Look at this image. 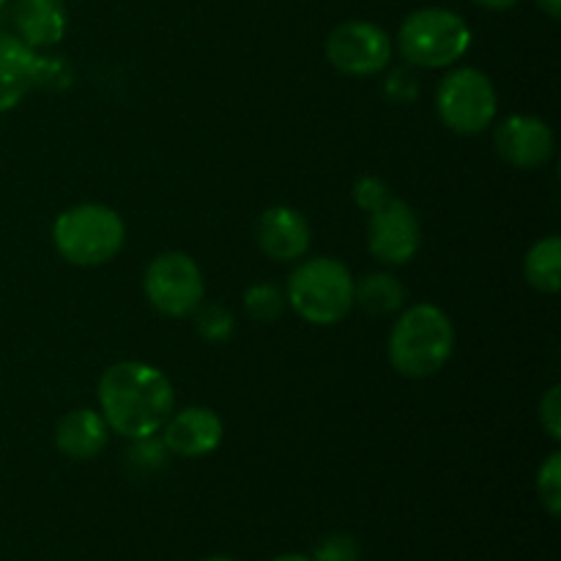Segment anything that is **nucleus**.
I'll use <instances>...</instances> for the list:
<instances>
[{"label": "nucleus", "instance_id": "c85d7f7f", "mask_svg": "<svg viewBox=\"0 0 561 561\" xmlns=\"http://www.w3.org/2000/svg\"><path fill=\"white\" fill-rule=\"evenodd\" d=\"M203 561H236V559H230V557H208V559H203Z\"/></svg>", "mask_w": 561, "mask_h": 561}, {"label": "nucleus", "instance_id": "aec40b11", "mask_svg": "<svg viewBox=\"0 0 561 561\" xmlns=\"http://www.w3.org/2000/svg\"><path fill=\"white\" fill-rule=\"evenodd\" d=\"M537 496L551 518L561 513V453H551L537 471Z\"/></svg>", "mask_w": 561, "mask_h": 561}, {"label": "nucleus", "instance_id": "a878e982", "mask_svg": "<svg viewBox=\"0 0 561 561\" xmlns=\"http://www.w3.org/2000/svg\"><path fill=\"white\" fill-rule=\"evenodd\" d=\"M471 3L482 5V9H488V11H507V9H513L518 0H471Z\"/></svg>", "mask_w": 561, "mask_h": 561}, {"label": "nucleus", "instance_id": "9b49d317", "mask_svg": "<svg viewBox=\"0 0 561 561\" xmlns=\"http://www.w3.org/2000/svg\"><path fill=\"white\" fill-rule=\"evenodd\" d=\"M159 433H162V444L170 455L195 460L217 453L225 436V425L211 409L186 405V409L173 411Z\"/></svg>", "mask_w": 561, "mask_h": 561}, {"label": "nucleus", "instance_id": "5701e85b", "mask_svg": "<svg viewBox=\"0 0 561 561\" xmlns=\"http://www.w3.org/2000/svg\"><path fill=\"white\" fill-rule=\"evenodd\" d=\"M389 186L387 181H381L378 175H359L354 181V203L362 208V211H376L383 203L389 201Z\"/></svg>", "mask_w": 561, "mask_h": 561}, {"label": "nucleus", "instance_id": "6e6552de", "mask_svg": "<svg viewBox=\"0 0 561 561\" xmlns=\"http://www.w3.org/2000/svg\"><path fill=\"white\" fill-rule=\"evenodd\" d=\"M327 60L345 77H376L392 64V38L376 22L348 20L329 33Z\"/></svg>", "mask_w": 561, "mask_h": 561}, {"label": "nucleus", "instance_id": "393cba45", "mask_svg": "<svg viewBox=\"0 0 561 561\" xmlns=\"http://www.w3.org/2000/svg\"><path fill=\"white\" fill-rule=\"evenodd\" d=\"M383 91H387V96L392 99L394 104H409L420 96V82H416V77L409 75L405 69H394L392 75H389Z\"/></svg>", "mask_w": 561, "mask_h": 561}, {"label": "nucleus", "instance_id": "6ab92c4d", "mask_svg": "<svg viewBox=\"0 0 561 561\" xmlns=\"http://www.w3.org/2000/svg\"><path fill=\"white\" fill-rule=\"evenodd\" d=\"M195 329L206 343H228L236 332L233 312L222 305H201L195 312Z\"/></svg>", "mask_w": 561, "mask_h": 561}, {"label": "nucleus", "instance_id": "b1692460", "mask_svg": "<svg viewBox=\"0 0 561 561\" xmlns=\"http://www.w3.org/2000/svg\"><path fill=\"white\" fill-rule=\"evenodd\" d=\"M540 425L553 442H561V387L553 383L540 400Z\"/></svg>", "mask_w": 561, "mask_h": 561}, {"label": "nucleus", "instance_id": "bb28decb", "mask_svg": "<svg viewBox=\"0 0 561 561\" xmlns=\"http://www.w3.org/2000/svg\"><path fill=\"white\" fill-rule=\"evenodd\" d=\"M537 5H540L542 14L551 16V20H559L561 16V0H537Z\"/></svg>", "mask_w": 561, "mask_h": 561}, {"label": "nucleus", "instance_id": "2eb2a0df", "mask_svg": "<svg viewBox=\"0 0 561 561\" xmlns=\"http://www.w3.org/2000/svg\"><path fill=\"white\" fill-rule=\"evenodd\" d=\"M110 442L104 416L93 409H71L55 425V447L69 460H93Z\"/></svg>", "mask_w": 561, "mask_h": 561}, {"label": "nucleus", "instance_id": "423d86ee", "mask_svg": "<svg viewBox=\"0 0 561 561\" xmlns=\"http://www.w3.org/2000/svg\"><path fill=\"white\" fill-rule=\"evenodd\" d=\"M436 113L455 135H480L491 129L499 113L491 77L471 66L453 69L436 88Z\"/></svg>", "mask_w": 561, "mask_h": 561}, {"label": "nucleus", "instance_id": "f3484780", "mask_svg": "<svg viewBox=\"0 0 561 561\" xmlns=\"http://www.w3.org/2000/svg\"><path fill=\"white\" fill-rule=\"evenodd\" d=\"M524 277L540 294H559L561 290V241L559 236H546L535 241L524 257Z\"/></svg>", "mask_w": 561, "mask_h": 561}, {"label": "nucleus", "instance_id": "f8f14e48", "mask_svg": "<svg viewBox=\"0 0 561 561\" xmlns=\"http://www.w3.org/2000/svg\"><path fill=\"white\" fill-rule=\"evenodd\" d=\"M255 241L268 261L294 263L310 250L312 230L299 208L268 206L255 222Z\"/></svg>", "mask_w": 561, "mask_h": 561}, {"label": "nucleus", "instance_id": "7ed1b4c3", "mask_svg": "<svg viewBox=\"0 0 561 561\" xmlns=\"http://www.w3.org/2000/svg\"><path fill=\"white\" fill-rule=\"evenodd\" d=\"M53 244L66 263L96 268L115 261L126 244V225L115 208L104 203H80L58 214Z\"/></svg>", "mask_w": 561, "mask_h": 561}, {"label": "nucleus", "instance_id": "f03ea898", "mask_svg": "<svg viewBox=\"0 0 561 561\" xmlns=\"http://www.w3.org/2000/svg\"><path fill=\"white\" fill-rule=\"evenodd\" d=\"M389 365L403 378H431L447 367L455 354L453 318L442 307L422 301L400 312L389 332Z\"/></svg>", "mask_w": 561, "mask_h": 561}, {"label": "nucleus", "instance_id": "0eeeda50", "mask_svg": "<svg viewBox=\"0 0 561 561\" xmlns=\"http://www.w3.org/2000/svg\"><path fill=\"white\" fill-rule=\"evenodd\" d=\"M146 299L159 316L190 318L206 299V279L201 266L186 252H162L142 274Z\"/></svg>", "mask_w": 561, "mask_h": 561}, {"label": "nucleus", "instance_id": "9d476101", "mask_svg": "<svg viewBox=\"0 0 561 561\" xmlns=\"http://www.w3.org/2000/svg\"><path fill=\"white\" fill-rule=\"evenodd\" d=\"M496 153L515 170H537L551 162L557 151L553 129L537 115H507L493 131Z\"/></svg>", "mask_w": 561, "mask_h": 561}, {"label": "nucleus", "instance_id": "1a4fd4ad", "mask_svg": "<svg viewBox=\"0 0 561 561\" xmlns=\"http://www.w3.org/2000/svg\"><path fill=\"white\" fill-rule=\"evenodd\" d=\"M370 255L383 266H405L422 247V222L405 201L389 197L381 208L370 211L367 222Z\"/></svg>", "mask_w": 561, "mask_h": 561}, {"label": "nucleus", "instance_id": "ddd939ff", "mask_svg": "<svg viewBox=\"0 0 561 561\" xmlns=\"http://www.w3.org/2000/svg\"><path fill=\"white\" fill-rule=\"evenodd\" d=\"M14 36L31 49H47L60 44L69 27V11L64 0H14L11 11Z\"/></svg>", "mask_w": 561, "mask_h": 561}, {"label": "nucleus", "instance_id": "4be33fe9", "mask_svg": "<svg viewBox=\"0 0 561 561\" xmlns=\"http://www.w3.org/2000/svg\"><path fill=\"white\" fill-rule=\"evenodd\" d=\"M168 447L162 444V438L151 436V438H137V442H131V449H129V463L135 466L137 471H157L162 469L164 460H168Z\"/></svg>", "mask_w": 561, "mask_h": 561}, {"label": "nucleus", "instance_id": "cd10ccee", "mask_svg": "<svg viewBox=\"0 0 561 561\" xmlns=\"http://www.w3.org/2000/svg\"><path fill=\"white\" fill-rule=\"evenodd\" d=\"M268 561H312V559L305 557V553H279V557H274Z\"/></svg>", "mask_w": 561, "mask_h": 561}, {"label": "nucleus", "instance_id": "412c9836", "mask_svg": "<svg viewBox=\"0 0 561 561\" xmlns=\"http://www.w3.org/2000/svg\"><path fill=\"white\" fill-rule=\"evenodd\" d=\"M359 542L354 540L345 531H334V535H327L316 546V553H312V561H359Z\"/></svg>", "mask_w": 561, "mask_h": 561}, {"label": "nucleus", "instance_id": "a211bd4d", "mask_svg": "<svg viewBox=\"0 0 561 561\" xmlns=\"http://www.w3.org/2000/svg\"><path fill=\"white\" fill-rule=\"evenodd\" d=\"M285 290H279L272 283H255L244 290V310L252 321L272 323L285 312Z\"/></svg>", "mask_w": 561, "mask_h": 561}, {"label": "nucleus", "instance_id": "f257e3e1", "mask_svg": "<svg viewBox=\"0 0 561 561\" xmlns=\"http://www.w3.org/2000/svg\"><path fill=\"white\" fill-rule=\"evenodd\" d=\"M99 414L121 438L157 436L175 411L170 378L148 362H115L99 378Z\"/></svg>", "mask_w": 561, "mask_h": 561}, {"label": "nucleus", "instance_id": "20e7f679", "mask_svg": "<svg viewBox=\"0 0 561 561\" xmlns=\"http://www.w3.org/2000/svg\"><path fill=\"white\" fill-rule=\"evenodd\" d=\"M285 301L312 327H334L354 310V274L337 257H307L288 277Z\"/></svg>", "mask_w": 561, "mask_h": 561}, {"label": "nucleus", "instance_id": "4468645a", "mask_svg": "<svg viewBox=\"0 0 561 561\" xmlns=\"http://www.w3.org/2000/svg\"><path fill=\"white\" fill-rule=\"evenodd\" d=\"M38 53L14 33H0V115L11 113L36 88Z\"/></svg>", "mask_w": 561, "mask_h": 561}, {"label": "nucleus", "instance_id": "dca6fc26", "mask_svg": "<svg viewBox=\"0 0 561 561\" xmlns=\"http://www.w3.org/2000/svg\"><path fill=\"white\" fill-rule=\"evenodd\" d=\"M405 288L394 274L373 272L367 277L354 279V307H359L367 316H392L403 310Z\"/></svg>", "mask_w": 561, "mask_h": 561}, {"label": "nucleus", "instance_id": "c756f323", "mask_svg": "<svg viewBox=\"0 0 561 561\" xmlns=\"http://www.w3.org/2000/svg\"><path fill=\"white\" fill-rule=\"evenodd\" d=\"M5 3H9V0H0V9H3V5H5Z\"/></svg>", "mask_w": 561, "mask_h": 561}, {"label": "nucleus", "instance_id": "39448f33", "mask_svg": "<svg viewBox=\"0 0 561 561\" xmlns=\"http://www.w3.org/2000/svg\"><path fill=\"white\" fill-rule=\"evenodd\" d=\"M471 27L460 14L449 9H420L400 25L398 49L409 66L420 69H449L466 58L471 49Z\"/></svg>", "mask_w": 561, "mask_h": 561}]
</instances>
